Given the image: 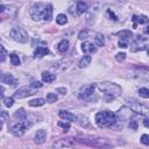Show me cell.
<instances>
[{
    "instance_id": "1",
    "label": "cell",
    "mask_w": 149,
    "mask_h": 149,
    "mask_svg": "<svg viewBox=\"0 0 149 149\" xmlns=\"http://www.w3.org/2000/svg\"><path fill=\"white\" fill-rule=\"evenodd\" d=\"M29 15L34 21H41V20L49 21L52 15V7L51 5L48 3L37 2L30 8Z\"/></svg>"
},
{
    "instance_id": "2",
    "label": "cell",
    "mask_w": 149,
    "mask_h": 149,
    "mask_svg": "<svg viewBox=\"0 0 149 149\" xmlns=\"http://www.w3.org/2000/svg\"><path fill=\"white\" fill-rule=\"evenodd\" d=\"M116 122V115L111 111H102L95 114V123L100 128L109 127Z\"/></svg>"
},
{
    "instance_id": "3",
    "label": "cell",
    "mask_w": 149,
    "mask_h": 149,
    "mask_svg": "<svg viewBox=\"0 0 149 149\" xmlns=\"http://www.w3.org/2000/svg\"><path fill=\"white\" fill-rule=\"evenodd\" d=\"M98 87L101 92H104L109 98H116L121 94V87L115 83L104 81V83L98 84Z\"/></svg>"
},
{
    "instance_id": "4",
    "label": "cell",
    "mask_w": 149,
    "mask_h": 149,
    "mask_svg": "<svg viewBox=\"0 0 149 149\" xmlns=\"http://www.w3.org/2000/svg\"><path fill=\"white\" fill-rule=\"evenodd\" d=\"M9 34H10V37L14 41L19 42V43H27L29 41L28 33L23 28H21V27H14V28H12L10 31H9Z\"/></svg>"
},
{
    "instance_id": "5",
    "label": "cell",
    "mask_w": 149,
    "mask_h": 149,
    "mask_svg": "<svg viewBox=\"0 0 149 149\" xmlns=\"http://www.w3.org/2000/svg\"><path fill=\"white\" fill-rule=\"evenodd\" d=\"M148 37L146 35H137L135 40L130 44V50L132 51H137V50H147L148 49Z\"/></svg>"
},
{
    "instance_id": "6",
    "label": "cell",
    "mask_w": 149,
    "mask_h": 149,
    "mask_svg": "<svg viewBox=\"0 0 149 149\" xmlns=\"http://www.w3.org/2000/svg\"><path fill=\"white\" fill-rule=\"evenodd\" d=\"M30 126H31V123L28 122L27 120L17 121L16 123H14V125L10 126V133L13 135H15V136H22Z\"/></svg>"
},
{
    "instance_id": "7",
    "label": "cell",
    "mask_w": 149,
    "mask_h": 149,
    "mask_svg": "<svg viewBox=\"0 0 149 149\" xmlns=\"http://www.w3.org/2000/svg\"><path fill=\"white\" fill-rule=\"evenodd\" d=\"M94 90H95L94 84H86V85H84L79 88L78 98L81 99V100H88L92 97V94L94 93Z\"/></svg>"
},
{
    "instance_id": "8",
    "label": "cell",
    "mask_w": 149,
    "mask_h": 149,
    "mask_svg": "<svg viewBox=\"0 0 149 149\" xmlns=\"http://www.w3.org/2000/svg\"><path fill=\"white\" fill-rule=\"evenodd\" d=\"M100 6H101L100 0H93L91 9H90V10L87 9V10H88V14H87V22H88V23L94 22V17H95V15H97L98 12H99Z\"/></svg>"
},
{
    "instance_id": "9",
    "label": "cell",
    "mask_w": 149,
    "mask_h": 149,
    "mask_svg": "<svg viewBox=\"0 0 149 149\" xmlns=\"http://www.w3.org/2000/svg\"><path fill=\"white\" fill-rule=\"evenodd\" d=\"M34 94V90L30 88V86H23L21 88H19L15 93H14V97L17 98V99H22V98H26V97H29Z\"/></svg>"
},
{
    "instance_id": "10",
    "label": "cell",
    "mask_w": 149,
    "mask_h": 149,
    "mask_svg": "<svg viewBox=\"0 0 149 149\" xmlns=\"http://www.w3.org/2000/svg\"><path fill=\"white\" fill-rule=\"evenodd\" d=\"M0 81L10 86H14L17 84V79L12 73H0Z\"/></svg>"
},
{
    "instance_id": "11",
    "label": "cell",
    "mask_w": 149,
    "mask_h": 149,
    "mask_svg": "<svg viewBox=\"0 0 149 149\" xmlns=\"http://www.w3.org/2000/svg\"><path fill=\"white\" fill-rule=\"evenodd\" d=\"M130 108H132V111H133L134 113L141 114V115H147L148 112H149L147 106H144V105H142V104H140V102H136V101L130 105Z\"/></svg>"
},
{
    "instance_id": "12",
    "label": "cell",
    "mask_w": 149,
    "mask_h": 149,
    "mask_svg": "<svg viewBox=\"0 0 149 149\" xmlns=\"http://www.w3.org/2000/svg\"><path fill=\"white\" fill-rule=\"evenodd\" d=\"M118 114H119V116H120V119H121L122 121H127V120H129V119L132 118V115L134 114V112L132 111L130 107L123 106V107L120 108V111H119Z\"/></svg>"
},
{
    "instance_id": "13",
    "label": "cell",
    "mask_w": 149,
    "mask_h": 149,
    "mask_svg": "<svg viewBox=\"0 0 149 149\" xmlns=\"http://www.w3.org/2000/svg\"><path fill=\"white\" fill-rule=\"evenodd\" d=\"M81 50H83L86 55H91V54L97 52V45H95L93 42L85 41V42H83V44H81Z\"/></svg>"
},
{
    "instance_id": "14",
    "label": "cell",
    "mask_w": 149,
    "mask_h": 149,
    "mask_svg": "<svg viewBox=\"0 0 149 149\" xmlns=\"http://www.w3.org/2000/svg\"><path fill=\"white\" fill-rule=\"evenodd\" d=\"M58 115H59L61 119H63V120H65V121H69V122L77 121V116H76L73 113L69 112V111H59V112H58Z\"/></svg>"
},
{
    "instance_id": "15",
    "label": "cell",
    "mask_w": 149,
    "mask_h": 149,
    "mask_svg": "<svg viewBox=\"0 0 149 149\" xmlns=\"http://www.w3.org/2000/svg\"><path fill=\"white\" fill-rule=\"evenodd\" d=\"M45 139H47V132L44 129H38L35 134V143L42 144V143H44Z\"/></svg>"
},
{
    "instance_id": "16",
    "label": "cell",
    "mask_w": 149,
    "mask_h": 149,
    "mask_svg": "<svg viewBox=\"0 0 149 149\" xmlns=\"http://www.w3.org/2000/svg\"><path fill=\"white\" fill-rule=\"evenodd\" d=\"M87 9H88L87 2H85V1H78L77 2V5H76V12H77V14H84V13L87 12Z\"/></svg>"
},
{
    "instance_id": "17",
    "label": "cell",
    "mask_w": 149,
    "mask_h": 149,
    "mask_svg": "<svg viewBox=\"0 0 149 149\" xmlns=\"http://www.w3.org/2000/svg\"><path fill=\"white\" fill-rule=\"evenodd\" d=\"M49 54V49L47 47H37L34 50V57H43Z\"/></svg>"
},
{
    "instance_id": "18",
    "label": "cell",
    "mask_w": 149,
    "mask_h": 149,
    "mask_svg": "<svg viewBox=\"0 0 149 149\" xmlns=\"http://www.w3.org/2000/svg\"><path fill=\"white\" fill-rule=\"evenodd\" d=\"M69 41L68 40H62L58 44H57V50L61 52V54H65L68 50H69Z\"/></svg>"
},
{
    "instance_id": "19",
    "label": "cell",
    "mask_w": 149,
    "mask_h": 149,
    "mask_svg": "<svg viewBox=\"0 0 149 149\" xmlns=\"http://www.w3.org/2000/svg\"><path fill=\"white\" fill-rule=\"evenodd\" d=\"M91 61H92L91 56H90V55H85V56H83V57L79 59V62H78V66H79L80 69L86 68V66H88V65H90Z\"/></svg>"
},
{
    "instance_id": "20",
    "label": "cell",
    "mask_w": 149,
    "mask_h": 149,
    "mask_svg": "<svg viewBox=\"0 0 149 149\" xmlns=\"http://www.w3.org/2000/svg\"><path fill=\"white\" fill-rule=\"evenodd\" d=\"M55 79H56V74L50 73L48 71H43L42 72V80L44 83H52Z\"/></svg>"
},
{
    "instance_id": "21",
    "label": "cell",
    "mask_w": 149,
    "mask_h": 149,
    "mask_svg": "<svg viewBox=\"0 0 149 149\" xmlns=\"http://www.w3.org/2000/svg\"><path fill=\"white\" fill-rule=\"evenodd\" d=\"M44 104H45V99L43 98H36V99L28 101V105L31 107H40V106H43Z\"/></svg>"
},
{
    "instance_id": "22",
    "label": "cell",
    "mask_w": 149,
    "mask_h": 149,
    "mask_svg": "<svg viewBox=\"0 0 149 149\" xmlns=\"http://www.w3.org/2000/svg\"><path fill=\"white\" fill-rule=\"evenodd\" d=\"M116 35H118V36H120V38H121V40L129 41V40H130V37L133 36V33H132L130 30H121V31H119Z\"/></svg>"
},
{
    "instance_id": "23",
    "label": "cell",
    "mask_w": 149,
    "mask_h": 149,
    "mask_svg": "<svg viewBox=\"0 0 149 149\" xmlns=\"http://www.w3.org/2000/svg\"><path fill=\"white\" fill-rule=\"evenodd\" d=\"M133 20L140 24L148 23V17L146 15H133Z\"/></svg>"
},
{
    "instance_id": "24",
    "label": "cell",
    "mask_w": 149,
    "mask_h": 149,
    "mask_svg": "<svg viewBox=\"0 0 149 149\" xmlns=\"http://www.w3.org/2000/svg\"><path fill=\"white\" fill-rule=\"evenodd\" d=\"M54 147H71L72 146V143H70V142H68L66 140H58V141H56L54 144H52Z\"/></svg>"
},
{
    "instance_id": "25",
    "label": "cell",
    "mask_w": 149,
    "mask_h": 149,
    "mask_svg": "<svg viewBox=\"0 0 149 149\" xmlns=\"http://www.w3.org/2000/svg\"><path fill=\"white\" fill-rule=\"evenodd\" d=\"M56 22H57L58 24H61V26L65 24V23L68 22V17H66V15H65V14H58L57 17H56Z\"/></svg>"
},
{
    "instance_id": "26",
    "label": "cell",
    "mask_w": 149,
    "mask_h": 149,
    "mask_svg": "<svg viewBox=\"0 0 149 149\" xmlns=\"http://www.w3.org/2000/svg\"><path fill=\"white\" fill-rule=\"evenodd\" d=\"M104 43H105L104 36H102L101 34H97V35H95V43H94V44H95L97 47H102Z\"/></svg>"
},
{
    "instance_id": "27",
    "label": "cell",
    "mask_w": 149,
    "mask_h": 149,
    "mask_svg": "<svg viewBox=\"0 0 149 149\" xmlns=\"http://www.w3.org/2000/svg\"><path fill=\"white\" fill-rule=\"evenodd\" d=\"M9 59H10V63H12V65H14V66H17V65H20V58H19V56H16L15 54H12V55H9Z\"/></svg>"
},
{
    "instance_id": "28",
    "label": "cell",
    "mask_w": 149,
    "mask_h": 149,
    "mask_svg": "<svg viewBox=\"0 0 149 149\" xmlns=\"http://www.w3.org/2000/svg\"><path fill=\"white\" fill-rule=\"evenodd\" d=\"M139 94H140V97H142L144 99H148L149 98V90L147 87H141L139 90Z\"/></svg>"
},
{
    "instance_id": "29",
    "label": "cell",
    "mask_w": 149,
    "mask_h": 149,
    "mask_svg": "<svg viewBox=\"0 0 149 149\" xmlns=\"http://www.w3.org/2000/svg\"><path fill=\"white\" fill-rule=\"evenodd\" d=\"M77 120H79V123H80L83 127H87V126H88V119H87L86 116L80 115V116L77 118Z\"/></svg>"
},
{
    "instance_id": "30",
    "label": "cell",
    "mask_w": 149,
    "mask_h": 149,
    "mask_svg": "<svg viewBox=\"0 0 149 149\" xmlns=\"http://www.w3.org/2000/svg\"><path fill=\"white\" fill-rule=\"evenodd\" d=\"M47 101H48V102H56V101H57V95H56V93H48V94H47Z\"/></svg>"
},
{
    "instance_id": "31",
    "label": "cell",
    "mask_w": 149,
    "mask_h": 149,
    "mask_svg": "<svg viewBox=\"0 0 149 149\" xmlns=\"http://www.w3.org/2000/svg\"><path fill=\"white\" fill-rule=\"evenodd\" d=\"M16 118H19V119H24L26 118V112H24V109L23 108H20V109H17L16 112H15V114H14Z\"/></svg>"
},
{
    "instance_id": "32",
    "label": "cell",
    "mask_w": 149,
    "mask_h": 149,
    "mask_svg": "<svg viewBox=\"0 0 149 149\" xmlns=\"http://www.w3.org/2000/svg\"><path fill=\"white\" fill-rule=\"evenodd\" d=\"M3 104L6 107H12L13 104H14V99L10 98V97H7V98H3Z\"/></svg>"
},
{
    "instance_id": "33",
    "label": "cell",
    "mask_w": 149,
    "mask_h": 149,
    "mask_svg": "<svg viewBox=\"0 0 149 149\" xmlns=\"http://www.w3.org/2000/svg\"><path fill=\"white\" fill-rule=\"evenodd\" d=\"M6 56H7V52H6L5 48L0 44V62H2V61L6 58Z\"/></svg>"
},
{
    "instance_id": "34",
    "label": "cell",
    "mask_w": 149,
    "mask_h": 149,
    "mask_svg": "<svg viewBox=\"0 0 149 149\" xmlns=\"http://www.w3.org/2000/svg\"><path fill=\"white\" fill-rule=\"evenodd\" d=\"M115 59H116L118 62H123V61L126 59V54H125V52H119V54H116Z\"/></svg>"
},
{
    "instance_id": "35",
    "label": "cell",
    "mask_w": 149,
    "mask_h": 149,
    "mask_svg": "<svg viewBox=\"0 0 149 149\" xmlns=\"http://www.w3.org/2000/svg\"><path fill=\"white\" fill-rule=\"evenodd\" d=\"M29 86H30V88H31V90H36V88L42 87V83H41V81H33Z\"/></svg>"
},
{
    "instance_id": "36",
    "label": "cell",
    "mask_w": 149,
    "mask_h": 149,
    "mask_svg": "<svg viewBox=\"0 0 149 149\" xmlns=\"http://www.w3.org/2000/svg\"><path fill=\"white\" fill-rule=\"evenodd\" d=\"M87 35H88V31H87V30H81V31L78 34V38L85 40V38H87Z\"/></svg>"
},
{
    "instance_id": "37",
    "label": "cell",
    "mask_w": 149,
    "mask_h": 149,
    "mask_svg": "<svg viewBox=\"0 0 149 149\" xmlns=\"http://www.w3.org/2000/svg\"><path fill=\"white\" fill-rule=\"evenodd\" d=\"M119 47L120 48H123V49H126V48H128L129 45H128V41H126V40H121L120 38V41H119Z\"/></svg>"
},
{
    "instance_id": "38",
    "label": "cell",
    "mask_w": 149,
    "mask_h": 149,
    "mask_svg": "<svg viewBox=\"0 0 149 149\" xmlns=\"http://www.w3.org/2000/svg\"><path fill=\"white\" fill-rule=\"evenodd\" d=\"M137 126H139L137 120H132V121L129 122V128H132L133 130H136V129H137Z\"/></svg>"
},
{
    "instance_id": "39",
    "label": "cell",
    "mask_w": 149,
    "mask_h": 149,
    "mask_svg": "<svg viewBox=\"0 0 149 149\" xmlns=\"http://www.w3.org/2000/svg\"><path fill=\"white\" fill-rule=\"evenodd\" d=\"M141 142H142L144 146H148V144H149V136H148L147 134H143V135L141 136Z\"/></svg>"
},
{
    "instance_id": "40",
    "label": "cell",
    "mask_w": 149,
    "mask_h": 149,
    "mask_svg": "<svg viewBox=\"0 0 149 149\" xmlns=\"http://www.w3.org/2000/svg\"><path fill=\"white\" fill-rule=\"evenodd\" d=\"M58 126L62 127V128H64V132H66V130L70 128V123H69V122H65V123H64V122L59 121V122H58Z\"/></svg>"
},
{
    "instance_id": "41",
    "label": "cell",
    "mask_w": 149,
    "mask_h": 149,
    "mask_svg": "<svg viewBox=\"0 0 149 149\" xmlns=\"http://www.w3.org/2000/svg\"><path fill=\"white\" fill-rule=\"evenodd\" d=\"M107 15H108V16H109L112 20H114V21H118V16H116V15H115V14H114V13H113L111 9H107Z\"/></svg>"
},
{
    "instance_id": "42",
    "label": "cell",
    "mask_w": 149,
    "mask_h": 149,
    "mask_svg": "<svg viewBox=\"0 0 149 149\" xmlns=\"http://www.w3.org/2000/svg\"><path fill=\"white\" fill-rule=\"evenodd\" d=\"M57 92L61 93V94H66V88L65 87H58L57 88Z\"/></svg>"
},
{
    "instance_id": "43",
    "label": "cell",
    "mask_w": 149,
    "mask_h": 149,
    "mask_svg": "<svg viewBox=\"0 0 149 149\" xmlns=\"http://www.w3.org/2000/svg\"><path fill=\"white\" fill-rule=\"evenodd\" d=\"M143 123H144V126H146L147 128L149 127V125H148V119H144V120H143Z\"/></svg>"
},
{
    "instance_id": "44",
    "label": "cell",
    "mask_w": 149,
    "mask_h": 149,
    "mask_svg": "<svg viewBox=\"0 0 149 149\" xmlns=\"http://www.w3.org/2000/svg\"><path fill=\"white\" fill-rule=\"evenodd\" d=\"M5 9H6V7H5V6H2V5H0V13L5 12Z\"/></svg>"
},
{
    "instance_id": "45",
    "label": "cell",
    "mask_w": 149,
    "mask_h": 149,
    "mask_svg": "<svg viewBox=\"0 0 149 149\" xmlns=\"http://www.w3.org/2000/svg\"><path fill=\"white\" fill-rule=\"evenodd\" d=\"M2 91H3V88H2V87H1V86H0V97H1V95H2Z\"/></svg>"
},
{
    "instance_id": "46",
    "label": "cell",
    "mask_w": 149,
    "mask_h": 149,
    "mask_svg": "<svg viewBox=\"0 0 149 149\" xmlns=\"http://www.w3.org/2000/svg\"><path fill=\"white\" fill-rule=\"evenodd\" d=\"M2 129V120H0V130Z\"/></svg>"
}]
</instances>
